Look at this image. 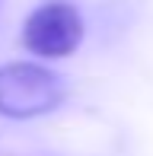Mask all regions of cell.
Instances as JSON below:
<instances>
[{"instance_id": "1", "label": "cell", "mask_w": 153, "mask_h": 156, "mask_svg": "<svg viewBox=\"0 0 153 156\" xmlns=\"http://www.w3.org/2000/svg\"><path fill=\"white\" fill-rule=\"evenodd\" d=\"M67 99V80L51 67L32 61H13L0 67V115L38 118Z\"/></svg>"}, {"instance_id": "2", "label": "cell", "mask_w": 153, "mask_h": 156, "mask_svg": "<svg viewBox=\"0 0 153 156\" xmlns=\"http://www.w3.org/2000/svg\"><path fill=\"white\" fill-rule=\"evenodd\" d=\"M83 41V16L67 0H48L29 13L23 26V45L38 58H67Z\"/></svg>"}, {"instance_id": "3", "label": "cell", "mask_w": 153, "mask_h": 156, "mask_svg": "<svg viewBox=\"0 0 153 156\" xmlns=\"http://www.w3.org/2000/svg\"><path fill=\"white\" fill-rule=\"evenodd\" d=\"M3 3H6V0H0V10H3Z\"/></svg>"}]
</instances>
